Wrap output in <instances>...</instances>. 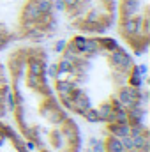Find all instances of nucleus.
Returning a JSON list of instances; mask_svg holds the SVG:
<instances>
[{"label":"nucleus","mask_w":150,"mask_h":152,"mask_svg":"<svg viewBox=\"0 0 150 152\" xmlns=\"http://www.w3.org/2000/svg\"><path fill=\"white\" fill-rule=\"evenodd\" d=\"M117 32L136 55H143L150 44V0H117Z\"/></svg>","instance_id":"obj_5"},{"label":"nucleus","mask_w":150,"mask_h":152,"mask_svg":"<svg viewBox=\"0 0 150 152\" xmlns=\"http://www.w3.org/2000/svg\"><path fill=\"white\" fill-rule=\"evenodd\" d=\"M58 7L78 34L103 36L110 32L117 18V0H57Z\"/></svg>","instance_id":"obj_4"},{"label":"nucleus","mask_w":150,"mask_h":152,"mask_svg":"<svg viewBox=\"0 0 150 152\" xmlns=\"http://www.w3.org/2000/svg\"><path fill=\"white\" fill-rule=\"evenodd\" d=\"M9 78H7V69L5 66L0 62V118H4L7 113V104H5V97L9 94Z\"/></svg>","instance_id":"obj_6"},{"label":"nucleus","mask_w":150,"mask_h":152,"mask_svg":"<svg viewBox=\"0 0 150 152\" xmlns=\"http://www.w3.org/2000/svg\"><path fill=\"white\" fill-rule=\"evenodd\" d=\"M57 23L55 0H0V51L53 37Z\"/></svg>","instance_id":"obj_3"},{"label":"nucleus","mask_w":150,"mask_h":152,"mask_svg":"<svg viewBox=\"0 0 150 152\" xmlns=\"http://www.w3.org/2000/svg\"><path fill=\"white\" fill-rule=\"evenodd\" d=\"M46 66L48 51L39 44H20L7 53L11 113L18 133L37 152H79V126L58 103Z\"/></svg>","instance_id":"obj_2"},{"label":"nucleus","mask_w":150,"mask_h":152,"mask_svg":"<svg viewBox=\"0 0 150 152\" xmlns=\"http://www.w3.org/2000/svg\"><path fill=\"white\" fill-rule=\"evenodd\" d=\"M57 62L46 66L58 103L90 124H129L134 108H145L143 75L133 55L106 34H74L55 42Z\"/></svg>","instance_id":"obj_1"}]
</instances>
